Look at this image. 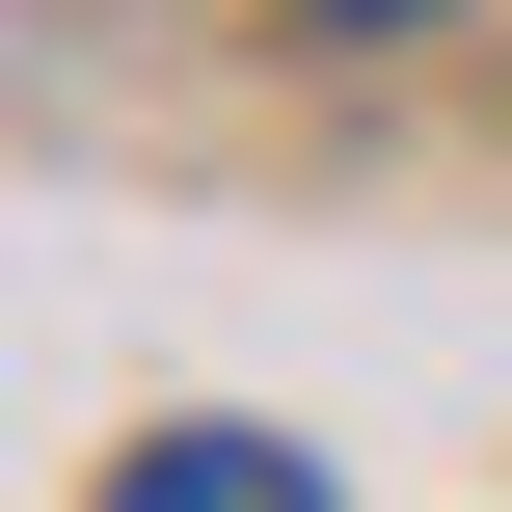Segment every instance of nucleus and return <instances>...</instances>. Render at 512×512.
Wrapping results in <instances>:
<instances>
[{
	"mask_svg": "<svg viewBox=\"0 0 512 512\" xmlns=\"http://www.w3.org/2000/svg\"><path fill=\"white\" fill-rule=\"evenodd\" d=\"M324 459L297 432H135V512H297Z\"/></svg>",
	"mask_w": 512,
	"mask_h": 512,
	"instance_id": "1",
	"label": "nucleus"
},
{
	"mask_svg": "<svg viewBox=\"0 0 512 512\" xmlns=\"http://www.w3.org/2000/svg\"><path fill=\"white\" fill-rule=\"evenodd\" d=\"M324 27H432V0H324Z\"/></svg>",
	"mask_w": 512,
	"mask_h": 512,
	"instance_id": "2",
	"label": "nucleus"
}]
</instances>
